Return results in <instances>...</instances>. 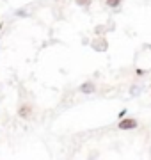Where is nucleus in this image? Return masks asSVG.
Returning <instances> with one entry per match:
<instances>
[{
	"label": "nucleus",
	"mask_w": 151,
	"mask_h": 160,
	"mask_svg": "<svg viewBox=\"0 0 151 160\" xmlns=\"http://www.w3.org/2000/svg\"><path fill=\"white\" fill-rule=\"evenodd\" d=\"M137 125H139V123L135 119H132V118H123L121 123L117 126H119L121 130H134V128H137Z\"/></svg>",
	"instance_id": "obj_1"
},
{
	"label": "nucleus",
	"mask_w": 151,
	"mask_h": 160,
	"mask_svg": "<svg viewBox=\"0 0 151 160\" xmlns=\"http://www.w3.org/2000/svg\"><path fill=\"white\" fill-rule=\"evenodd\" d=\"M30 114H32L30 105H22V107H20V110H18V116H20V118H23V119H29Z\"/></svg>",
	"instance_id": "obj_2"
},
{
	"label": "nucleus",
	"mask_w": 151,
	"mask_h": 160,
	"mask_svg": "<svg viewBox=\"0 0 151 160\" xmlns=\"http://www.w3.org/2000/svg\"><path fill=\"white\" fill-rule=\"evenodd\" d=\"M94 91H96V86H94L93 82H85V84L80 86V92H84V94H91Z\"/></svg>",
	"instance_id": "obj_3"
},
{
	"label": "nucleus",
	"mask_w": 151,
	"mask_h": 160,
	"mask_svg": "<svg viewBox=\"0 0 151 160\" xmlns=\"http://www.w3.org/2000/svg\"><path fill=\"white\" fill-rule=\"evenodd\" d=\"M121 2H123V0H107V6L112 7V9H116V7L121 6Z\"/></svg>",
	"instance_id": "obj_4"
},
{
	"label": "nucleus",
	"mask_w": 151,
	"mask_h": 160,
	"mask_svg": "<svg viewBox=\"0 0 151 160\" xmlns=\"http://www.w3.org/2000/svg\"><path fill=\"white\" fill-rule=\"evenodd\" d=\"M75 2L80 7H91V4H93V0H75Z\"/></svg>",
	"instance_id": "obj_5"
},
{
	"label": "nucleus",
	"mask_w": 151,
	"mask_h": 160,
	"mask_svg": "<svg viewBox=\"0 0 151 160\" xmlns=\"http://www.w3.org/2000/svg\"><path fill=\"white\" fill-rule=\"evenodd\" d=\"M117 116H119V119H123V118H124V116H126V110L123 109V110H121V112H119V114H117Z\"/></svg>",
	"instance_id": "obj_6"
}]
</instances>
